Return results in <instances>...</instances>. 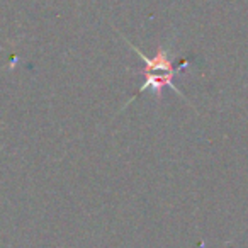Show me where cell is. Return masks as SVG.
<instances>
[{
  "label": "cell",
  "mask_w": 248,
  "mask_h": 248,
  "mask_svg": "<svg viewBox=\"0 0 248 248\" xmlns=\"http://www.w3.org/2000/svg\"><path fill=\"white\" fill-rule=\"evenodd\" d=\"M140 56H141V60L145 62V70H143L145 87H143V90L152 89L156 95H160L165 87L175 89L172 80L177 73V68L173 66L172 60L169 58V53H167L165 48L160 46L153 58H148V56L141 55V53H140Z\"/></svg>",
  "instance_id": "cell-1"
}]
</instances>
